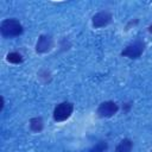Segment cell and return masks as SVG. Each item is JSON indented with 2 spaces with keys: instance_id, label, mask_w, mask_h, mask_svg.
<instances>
[{
  "instance_id": "1",
  "label": "cell",
  "mask_w": 152,
  "mask_h": 152,
  "mask_svg": "<svg viewBox=\"0 0 152 152\" xmlns=\"http://www.w3.org/2000/svg\"><path fill=\"white\" fill-rule=\"evenodd\" d=\"M24 28L19 20L14 18L5 19L0 25V32L4 38H14L23 33Z\"/></svg>"
},
{
  "instance_id": "2",
  "label": "cell",
  "mask_w": 152,
  "mask_h": 152,
  "mask_svg": "<svg viewBox=\"0 0 152 152\" xmlns=\"http://www.w3.org/2000/svg\"><path fill=\"white\" fill-rule=\"evenodd\" d=\"M72 112H74V104L69 101H64V102L58 103L55 107L52 116L56 122H63L71 116Z\"/></svg>"
},
{
  "instance_id": "3",
  "label": "cell",
  "mask_w": 152,
  "mask_h": 152,
  "mask_svg": "<svg viewBox=\"0 0 152 152\" xmlns=\"http://www.w3.org/2000/svg\"><path fill=\"white\" fill-rule=\"evenodd\" d=\"M144 50H145V43H144V40L137 39V40L132 42L131 44H128L121 51V56L128 57L131 59H137V58H139L142 55Z\"/></svg>"
},
{
  "instance_id": "4",
  "label": "cell",
  "mask_w": 152,
  "mask_h": 152,
  "mask_svg": "<svg viewBox=\"0 0 152 152\" xmlns=\"http://www.w3.org/2000/svg\"><path fill=\"white\" fill-rule=\"evenodd\" d=\"M119 110V106L113 101H104L97 108V115L100 118H110Z\"/></svg>"
},
{
  "instance_id": "5",
  "label": "cell",
  "mask_w": 152,
  "mask_h": 152,
  "mask_svg": "<svg viewBox=\"0 0 152 152\" xmlns=\"http://www.w3.org/2000/svg\"><path fill=\"white\" fill-rule=\"evenodd\" d=\"M113 17H112V13L108 12V11H101L99 13H96L93 19H91V24L95 28H99V27H103V26H107L110 21H112Z\"/></svg>"
},
{
  "instance_id": "6",
  "label": "cell",
  "mask_w": 152,
  "mask_h": 152,
  "mask_svg": "<svg viewBox=\"0 0 152 152\" xmlns=\"http://www.w3.org/2000/svg\"><path fill=\"white\" fill-rule=\"evenodd\" d=\"M53 46V39L50 36L42 34L39 36L37 43H36V52L38 53H45L49 52Z\"/></svg>"
},
{
  "instance_id": "7",
  "label": "cell",
  "mask_w": 152,
  "mask_h": 152,
  "mask_svg": "<svg viewBox=\"0 0 152 152\" xmlns=\"http://www.w3.org/2000/svg\"><path fill=\"white\" fill-rule=\"evenodd\" d=\"M44 127V122H43V119L37 116V118H32L30 120V129L34 133H38L43 129Z\"/></svg>"
},
{
  "instance_id": "8",
  "label": "cell",
  "mask_w": 152,
  "mask_h": 152,
  "mask_svg": "<svg viewBox=\"0 0 152 152\" xmlns=\"http://www.w3.org/2000/svg\"><path fill=\"white\" fill-rule=\"evenodd\" d=\"M132 147H133V142L131 139H122L119 145L116 146V150L115 152H131L132 151Z\"/></svg>"
},
{
  "instance_id": "9",
  "label": "cell",
  "mask_w": 152,
  "mask_h": 152,
  "mask_svg": "<svg viewBox=\"0 0 152 152\" xmlns=\"http://www.w3.org/2000/svg\"><path fill=\"white\" fill-rule=\"evenodd\" d=\"M6 59H7V62L13 63V64H19V63H21V62L24 61L23 56H21L19 52H10V53L6 56Z\"/></svg>"
},
{
  "instance_id": "10",
  "label": "cell",
  "mask_w": 152,
  "mask_h": 152,
  "mask_svg": "<svg viewBox=\"0 0 152 152\" xmlns=\"http://www.w3.org/2000/svg\"><path fill=\"white\" fill-rule=\"evenodd\" d=\"M107 147H108V145H107L106 141H99V142H96L93 146V148L90 150V152H104L107 150Z\"/></svg>"
},
{
  "instance_id": "11",
  "label": "cell",
  "mask_w": 152,
  "mask_h": 152,
  "mask_svg": "<svg viewBox=\"0 0 152 152\" xmlns=\"http://www.w3.org/2000/svg\"><path fill=\"white\" fill-rule=\"evenodd\" d=\"M148 31H150V32H152V26H150V27H148Z\"/></svg>"
}]
</instances>
